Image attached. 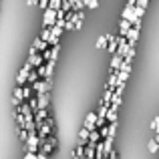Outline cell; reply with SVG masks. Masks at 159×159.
Returning <instances> with one entry per match:
<instances>
[{"label": "cell", "instance_id": "74e56055", "mask_svg": "<svg viewBox=\"0 0 159 159\" xmlns=\"http://www.w3.org/2000/svg\"><path fill=\"white\" fill-rule=\"evenodd\" d=\"M43 58H44V61H51V51H48V48L43 51Z\"/></svg>", "mask_w": 159, "mask_h": 159}, {"label": "cell", "instance_id": "e575fe53", "mask_svg": "<svg viewBox=\"0 0 159 159\" xmlns=\"http://www.w3.org/2000/svg\"><path fill=\"white\" fill-rule=\"evenodd\" d=\"M48 141H51V143H52V147H54V149L58 147V139H57V135H54V133H52L51 137H48Z\"/></svg>", "mask_w": 159, "mask_h": 159}, {"label": "cell", "instance_id": "4dcf8cb0", "mask_svg": "<svg viewBox=\"0 0 159 159\" xmlns=\"http://www.w3.org/2000/svg\"><path fill=\"white\" fill-rule=\"evenodd\" d=\"M36 70H39V75H40V79H44V77H47V65H43V66H39V69H36Z\"/></svg>", "mask_w": 159, "mask_h": 159}, {"label": "cell", "instance_id": "484cf974", "mask_svg": "<svg viewBox=\"0 0 159 159\" xmlns=\"http://www.w3.org/2000/svg\"><path fill=\"white\" fill-rule=\"evenodd\" d=\"M133 58H135V47H131V48L127 51V54H125V61H129V62H131Z\"/></svg>", "mask_w": 159, "mask_h": 159}, {"label": "cell", "instance_id": "30bf717a", "mask_svg": "<svg viewBox=\"0 0 159 159\" xmlns=\"http://www.w3.org/2000/svg\"><path fill=\"white\" fill-rule=\"evenodd\" d=\"M39 97V109H48V103H51V95L43 93V95H36Z\"/></svg>", "mask_w": 159, "mask_h": 159}, {"label": "cell", "instance_id": "f35d334b", "mask_svg": "<svg viewBox=\"0 0 159 159\" xmlns=\"http://www.w3.org/2000/svg\"><path fill=\"white\" fill-rule=\"evenodd\" d=\"M36 159H48V155L43 153V151H39V153H36Z\"/></svg>", "mask_w": 159, "mask_h": 159}, {"label": "cell", "instance_id": "7a4b0ae2", "mask_svg": "<svg viewBox=\"0 0 159 159\" xmlns=\"http://www.w3.org/2000/svg\"><path fill=\"white\" fill-rule=\"evenodd\" d=\"M24 149L30 151V153H39L40 151V137H39V133H30V135H28V141L24 143Z\"/></svg>", "mask_w": 159, "mask_h": 159}, {"label": "cell", "instance_id": "f546056e", "mask_svg": "<svg viewBox=\"0 0 159 159\" xmlns=\"http://www.w3.org/2000/svg\"><path fill=\"white\" fill-rule=\"evenodd\" d=\"M65 30H75V22L73 20H65Z\"/></svg>", "mask_w": 159, "mask_h": 159}, {"label": "cell", "instance_id": "83f0119b", "mask_svg": "<svg viewBox=\"0 0 159 159\" xmlns=\"http://www.w3.org/2000/svg\"><path fill=\"white\" fill-rule=\"evenodd\" d=\"M58 51H61V47H52L51 48V61H57L58 58Z\"/></svg>", "mask_w": 159, "mask_h": 159}, {"label": "cell", "instance_id": "3957f363", "mask_svg": "<svg viewBox=\"0 0 159 159\" xmlns=\"http://www.w3.org/2000/svg\"><path fill=\"white\" fill-rule=\"evenodd\" d=\"M57 10L54 8H47V10H43V24L44 26H54L57 24Z\"/></svg>", "mask_w": 159, "mask_h": 159}, {"label": "cell", "instance_id": "ab89813d", "mask_svg": "<svg viewBox=\"0 0 159 159\" xmlns=\"http://www.w3.org/2000/svg\"><path fill=\"white\" fill-rule=\"evenodd\" d=\"M24 159H36V153H30V151H26V155H24Z\"/></svg>", "mask_w": 159, "mask_h": 159}, {"label": "cell", "instance_id": "4316f807", "mask_svg": "<svg viewBox=\"0 0 159 159\" xmlns=\"http://www.w3.org/2000/svg\"><path fill=\"white\" fill-rule=\"evenodd\" d=\"M28 135H30V133L26 131V129H20V133H18V137H20V141H24V143H26L28 141Z\"/></svg>", "mask_w": 159, "mask_h": 159}, {"label": "cell", "instance_id": "7c38bea8", "mask_svg": "<svg viewBox=\"0 0 159 159\" xmlns=\"http://www.w3.org/2000/svg\"><path fill=\"white\" fill-rule=\"evenodd\" d=\"M14 121H16V125H18L20 129H24V127H26V117H24L22 113L18 111V109H14Z\"/></svg>", "mask_w": 159, "mask_h": 159}, {"label": "cell", "instance_id": "ba28073f", "mask_svg": "<svg viewBox=\"0 0 159 159\" xmlns=\"http://www.w3.org/2000/svg\"><path fill=\"white\" fill-rule=\"evenodd\" d=\"M133 28V24L129 22V20H125V18H121V24H119V34L121 36H127L129 34V30Z\"/></svg>", "mask_w": 159, "mask_h": 159}, {"label": "cell", "instance_id": "8fae6325", "mask_svg": "<svg viewBox=\"0 0 159 159\" xmlns=\"http://www.w3.org/2000/svg\"><path fill=\"white\" fill-rule=\"evenodd\" d=\"M32 47H34L39 52H43V51H47V48H48V43H47V40H43V39L39 36V39L32 40Z\"/></svg>", "mask_w": 159, "mask_h": 159}, {"label": "cell", "instance_id": "6da1fadb", "mask_svg": "<svg viewBox=\"0 0 159 159\" xmlns=\"http://www.w3.org/2000/svg\"><path fill=\"white\" fill-rule=\"evenodd\" d=\"M121 18H125V20H129V22L133 24V26H141V18L135 14V6H125V10H123V14H121Z\"/></svg>", "mask_w": 159, "mask_h": 159}, {"label": "cell", "instance_id": "1f68e13d", "mask_svg": "<svg viewBox=\"0 0 159 159\" xmlns=\"http://www.w3.org/2000/svg\"><path fill=\"white\" fill-rule=\"evenodd\" d=\"M115 133H117V123H109V135L115 137Z\"/></svg>", "mask_w": 159, "mask_h": 159}, {"label": "cell", "instance_id": "5bb4252c", "mask_svg": "<svg viewBox=\"0 0 159 159\" xmlns=\"http://www.w3.org/2000/svg\"><path fill=\"white\" fill-rule=\"evenodd\" d=\"M121 65H123V57H119V54H113V58H111V70H119Z\"/></svg>", "mask_w": 159, "mask_h": 159}, {"label": "cell", "instance_id": "7bdbcfd3", "mask_svg": "<svg viewBox=\"0 0 159 159\" xmlns=\"http://www.w3.org/2000/svg\"><path fill=\"white\" fill-rule=\"evenodd\" d=\"M83 2H85V6H87V4H89V2H91V0H83Z\"/></svg>", "mask_w": 159, "mask_h": 159}, {"label": "cell", "instance_id": "d6986e66", "mask_svg": "<svg viewBox=\"0 0 159 159\" xmlns=\"http://www.w3.org/2000/svg\"><path fill=\"white\" fill-rule=\"evenodd\" d=\"M121 103H123V95H119V93H113L111 107H117V109H119V107H121Z\"/></svg>", "mask_w": 159, "mask_h": 159}, {"label": "cell", "instance_id": "603a6c76", "mask_svg": "<svg viewBox=\"0 0 159 159\" xmlns=\"http://www.w3.org/2000/svg\"><path fill=\"white\" fill-rule=\"evenodd\" d=\"M107 44H109L107 34H103V36H99V39H97V48H107Z\"/></svg>", "mask_w": 159, "mask_h": 159}, {"label": "cell", "instance_id": "f1b7e54d", "mask_svg": "<svg viewBox=\"0 0 159 159\" xmlns=\"http://www.w3.org/2000/svg\"><path fill=\"white\" fill-rule=\"evenodd\" d=\"M129 75H131L129 70H119V79H121L123 83H127V81H129Z\"/></svg>", "mask_w": 159, "mask_h": 159}, {"label": "cell", "instance_id": "ac0fdd59", "mask_svg": "<svg viewBox=\"0 0 159 159\" xmlns=\"http://www.w3.org/2000/svg\"><path fill=\"white\" fill-rule=\"evenodd\" d=\"M113 93H115L113 89H105V93H103V99H101V103H103V105H111Z\"/></svg>", "mask_w": 159, "mask_h": 159}, {"label": "cell", "instance_id": "9c48e42d", "mask_svg": "<svg viewBox=\"0 0 159 159\" xmlns=\"http://www.w3.org/2000/svg\"><path fill=\"white\" fill-rule=\"evenodd\" d=\"M48 117H51V115H48V109H39V111L34 113V121H36V123H44Z\"/></svg>", "mask_w": 159, "mask_h": 159}, {"label": "cell", "instance_id": "d4e9b609", "mask_svg": "<svg viewBox=\"0 0 159 159\" xmlns=\"http://www.w3.org/2000/svg\"><path fill=\"white\" fill-rule=\"evenodd\" d=\"M99 133H101V139H107V137H109V125L99 127Z\"/></svg>", "mask_w": 159, "mask_h": 159}, {"label": "cell", "instance_id": "2e32d148", "mask_svg": "<svg viewBox=\"0 0 159 159\" xmlns=\"http://www.w3.org/2000/svg\"><path fill=\"white\" fill-rule=\"evenodd\" d=\"M147 151L151 153V155H155V153L159 151V143L155 141V137H153V139H149V141H147Z\"/></svg>", "mask_w": 159, "mask_h": 159}, {"label": "cell", "instance_id": "8d00e7d4", "mask_svg": "<svg viewBox=\"0 0 159 159\" xmlns=\"http://www.w3.org/2000/svg\"><path fill=\"white\" fill-rule=\"evenodd\" d=\"M135 14H137V16L141 18V16L145 14V8H141V6H135Z\"/></svg>", "mask_w": 159, "mask_h": 159}, {"label": "cell", "instance_id": "b9f144b4", "mask_svg": "<svg viewBox=\"0 0 159 159\" xmlns=\"http://www.w3.org/2000/svg\"><path fill=\"white\" fill-rule=\"evenodd\" d=\"M155 141H157V143H159V133H155Z\"/></svg>", "mask_w": 159, "mask_h": 159}, {"label": "cell", "instance_id": "5b68a950", "mask_svg": "<svg viewBox=\"0 0 159 159\" xmlns=\"http://www.w3.org/2000/svg\"><path fill=\"white\" fill-rule=\"evenodd\" d=\"M97 119H99V115L95 111H91L89 115H87V119H85V127L89 129V131H95V127H97Z\"/></svg>", "mask_w": 159, "mask_h": 159}, {"label": "cell", "instance_id": "9a60e30c", "mask_svg": "<svg viewBox=\"0 0 159 159\" xmlns=\"http://www.w3.org/2000/svg\"><path fill=\"white\" fill-rule=\"evenodd\" d=\"M117 111H119L117 107H109V111H107V123H117Z\"/></svg>", "mask_w": 159, "mask_h": 159}, {"label": "cell", "instance_id": "d590c367", "mask_svg": "<svg viewBox=\"0 0 159 159\" xmlns=\"http://www.w3.org/2000/svg\"><path fill=\"white\" fill-rule=\"evenodd\" d=\"M87 8H91V10H95V8H99V0H91V2L87 4Z\"/></svg>", "mask_w": 159, "mask_h": 159}, {"label": "cell", "instance_id": "836d02e7", "mask_svg": "<svg viewBox=\"0 0 159 159\" xmlns=\"http://www.w3.org/2000/svg\"><path fill=\"white\" fill-rule=\"evenodd\" d=\"M58 39H61V36H54L52 34V39L48 40V47H58Z\"/></svg>", "mask_w": 159, "mask_h": 159}, {"label": "cell", "instance_id": "52a82bcc", "mask_svg": "<svg viewBox=\"0 0 159 159\" xmlns=\"http://www.w3.org/2000/svg\"><path fill=\"white\" fill-rule=\"evenodd\" d=\"M139 28H141V26H133L131 30H129V34L125 36V39L129 40V44H131V47H135V44H137V39H139V32H141Z\"/></svg>", "mask_w": 159, "mask_h": 159}, {"label": "cell", "instance_id": "60d3db41", "mask_svg": "<svg viewBox=\"0 0 159 159\" xmlns=\"http://www.w3.org/2000/svg\"><path fill=\"white\" fill-rule=\"evenodd\" d=\"M28 2V6H36V4H39V0H26Z\"/></svg>", "mask_w": 159, "mask_h": 159}, {"label": "cell", "instance_id": "ffe728a7", "mask_svg": "<svg viewBox=\"0 0 159 159\" xmlns=\"http://www.w3.org/2000/svg\"><path fill=\"white\" fill-rule=\"evenodd\" d=\"M40 39L47 40V43L52 39V30H51V26H44V28H43V32H40Z\"/></svg>", "mask_w": 159, "mask_h": 159}, {"label": "cell", "instance_id": "44dd1931", "mask_svg": "<svg viewBox=\"0 0 159 159\" xmlns=\"http://www.w3.org/2000/svg\"><path fill=\"white\" fill-rule=\"evenodd\" d=\"M39 79H40V75H39V70H36V69H32L30 73H28V83H30V85H34Z\"/></svg>", "mask_w": 159, "mask_h": 159}, {"label": "cell", "instance_id": "4fadbf2b", "mask_svg": "<svg viewBox=\"0 0 159 159\" xmlns=\"http://www.w3.org/2000/svg\"><path fill=\"white\" fill-rule=\"evenodd\" d=\"M89 137H91V131L87 127H83L81 131H79V143H81V145H87V143H89Z\"/></svg>", "mask_w": 159, "mask_h": 159}, {"label": "cell", "instance_id": "7402d4cb", "mask_svg": "<svg viewBox=\"0 0 159 159\" xmlns=\"http://www.w3.org/2000/svg\"><path fill=\"white\" fill-rule=\"evenodd\" d=\"M28 105H30L32 113H36V111H39V97H36V95H32V97L28 99Z\"/></svg>", "mask_w": 159, "mask_h": 159}, {"label": "cell", "instance_id": "277c9868", "mask_svg": "<svg viewBox=\"0 0 159 159\" xmlns=\"http://www.w3.org/2000/svg\"><path fill=\"white\" fill-rule=\"evenodd\" d=\"M119 83H121L119 70H111V75H109V79H107V89H113V91H115L117 87H119Z\"/></svg>", "mask_w": 159, "mask_h": 159}, {"label": "cell", "instance_id": "d6a6232c", "mask_svg": "<svg viewBox=\"0 0 159 159\" xmlns=\"http://www.w3.org/2000/svg\"><path fill=\"white\" fill-rule=\"evenodd\" d=\"M151 129L155 133H159V117H155V119H153V123H151Z\"/></svg>", "mask_w": 159, "mask_h": 159}, {"label": "cell", "instance_id": "cb8c5ba5", "mask_svg": "<svg viewBox=\"0 0 159 159\" xmlns=\"http://www.w3.org/2000/svg\"><path fill=\"white\" fill-rule=\"evenodd\" d=\"M99 141H103V139H101V133H99V129H97V131H91L89 143H99Z\"/></svg>", "mask_w": 159, "mask_h": 159}, {"label": "cell", "instance_id": "e0dca14e", "mask_svg": "<svg viewBox=\"0 0 159 159\" xmlns=\"http://www.w3.org/2000/svg\"><path fill=\"white\" fill-rule=\"evenodd\" d=\"M22 95H24V101H28V99L34 95V89H32V85L30 83H26V85L22 87Z\"/></svg>", "mask_w": 159, "mask_h": 159}, {"label": "cell", "instance_id": "8992f818", "mask_svg": "<svg viewBox=\"0 0 159 159\" xmlns=\"http://www.w3.org/2000/svg\"><path fill=\"white\" fill-rule=\"evenodd\" d=\"M109 39V44H107V51L111 54H117V51H119V36H113V34H107Z\"/></svg>", "mask_w": 159, "mask_h": 159}]
</instances>
